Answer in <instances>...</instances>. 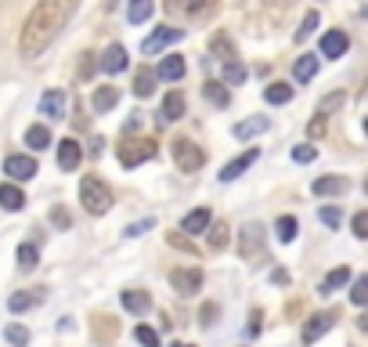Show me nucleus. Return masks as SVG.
Returning <instances> with one entry per match:
<instances>
[{"mask_svg":"<svg viewBox=\"0 0 368 347\" xmlns=\"http://www.w3.org/2000/svg\"><path fill=\"white\" fill-rule=\"evenodd\" d=\"M0 207H4V210H11V214H19V210L26 207V196H22V188H19V185H11V181H4V185H0Z\"/></svg>","mask_w":368,"mask_h":347,"instance_id":"obj_17","label":"nucleus"},{"mask_svg":"<svg viewBox=\"0 0 368 347\" xmlns=\"http://www.w3.org/2000/svg\"><path fill=\"white\" fill-rule=\"evenodd\" d=\"M238 235H242V246H238V254H242L246 261H253L257 254H264V228H260V225H253V221H249V225L238 232Z\"/></svg>","mask_w":368,"mask_h":347,"instance_id":"obj_9","label":"nucleus"},{"mask_svg":"<svg viewBox=\"0 0 368 347\" xmlns=\"http://www.w3.org/2000/svg\"><path fill=\"white\" fill-rule=\"evenodd\" d=\"M358 329H361V333H368V311H365L361 319H358Z\"/></svg>","mask_w":368,"mask_h":347,"instance_id":"obj_52","label":"nucleus"},{"mask_svg":"<svg viewBox=\"0 0 368 347\" xmlns=\"http://www.w3.org/2000/svg\"><path fill=\"white\" fill-rule=\"evenodd\" d=\"M271 127V120L267 116H249V120H242V123H235V138L238 141H249V138H257V134H264Z\"/></svg>","mask_w":368,"mask_h":347,"instance_id":"obj_15","label":"nucleus"},{"mask_svg":"<svg viewBox=\"0 0 368 347\" xmlns=\"http://www.w3.org/2000/svg\"><path fill=\"white\" fill-rule=\"evenodd\" d=\"M260 319H264L260 311H253V315H249V326H246V333H249V337H257L260 329H264V322H260Z\"/></svg>","mask_w":368,"mask_h":347,"instance_id":"obj_47","label":"nucleus"},{"mask_svg":"<svg viewBox=\"0 0 368 347\" xmlns=\"http://www.w3.org/2000/svg\"><path fill=\"white\" fill-rule=\"evenodd\" d=\"M246 80V66H242V62H224V84H231V87H238V84H242Z\"/></svg>","mask_w":368,"mask_h":347,"instance_id":"obj_33","label":"nucleus"},{"mask_svg":"<svg viewBox=\"0 0 368 347\" xmlns=\"http://www.w3.org/2000/svg\"><path fill=\"white\" fill-rule=\"evenodd\" d=\"M166 243H170V246H177V250H191V243L184 239V235H177V232H170V235H166Z\"/></svg>","mask_w":368,"mask_h":347,"instance_id":"obj_48","label":"nucleus"},{"mask_svg":"<svg viewBox=\"0 0 368 347\" xmlns=\"http://www.w3.org/2000/svg\"><path fill=\"white\" fill-rule=\"evenodd\" d=\"M257 156H260L257 149H246L242 156H235L231 163H224V170H220V181L228 185V181H235V178H242V174H246L253 163H257Z\"/></svg>","mask_w":368,"mask_h":347,"instance_id":"obj_10","label":"nucleus"},{"mask_svg":"<svg viewBox=\"0 0 368 347\" xmlns=\"http://www.w3.org/2000/svg\"><path fill=\"white\" fill-rule=\"evenodd\" d=\"M170 286L177 290L181 297H191V293L202 290V272H199V268H173V272H170Z\"/></svg>","mask_w":368,"mask_h":347,"instance_id":"obj_5","label":"nucleus"},{"mask_svg":"<svg viewBox=\"0 0 368 347\" xmlns=\"http://www.w3.org/2000/svg\"><path fill=\"white\" fill-rule=\"evenodd\" d=\"M350 47V37L343 33V29H329V33L322 37V58H343Z\"/></svg>","mask_w":368,"mask_h":347,"instance_id":"obj_12","label":"nucleus"},{"mask_svg":"<svg viewBox=\"0 0 368 347\" xmlns=\"http://www.w3.org/2000/svg\"><path fill=\"white\" fill-rule=\"evenodd\" d=\"M347 282H350V268L347 264H340V268H332V272L322 279V290H318V293H336V290H343L347 286Z\"/></svg>","mask_w":368,"mask_h":347,"instance_id":"obj_21","label":"nucleus"},{"mask_svg":"<svg viewBox=\"0 0 368 347\" xmlns=\"http://www.w3.org/2000/svg\"><path fill=\"white\" fill-rule=\"evenodd\" d=\"M79 160H84L79 141H76V138H61V141H58V167H61V170H76Z\"/></svg>","mask_w":368,"mask_h":347,"instance_id":"obj_11","label":"nucleus"},{"mask_svg":"<svg viewBox=\"0 0 368 347\" xmlns=\"http://www.w3.org/2000/svg\"><path fill=\"white\" fill-rule=\"evenodd\" d=\"M365 192H368V181H365Z\"/></svg>","mask_w":368,"mask_h":347,"instance_id":"obj_55","label":"nucleus"},{"mask_svg":"<svg viewBox=\"0 0 368 347\" xmlns=\"http://www.w3.org/2000/svg\"><path fill=\"white\" fill-rule=\"evenodd\" d=\"M4 340L14 344V347H26V344H29V329H26V326H8V329H4Z\"/></svg>","mask_w":368,"mask_h":347,"instance_id":"obj_35","label":"nucleus"},{"mask_svg":"<svg viewBox=\"0 0 368 347\" xmlns=\"http://www.w3.org/2000/svg\"><path fill=\"white\" fill-rule=\"evenodd\" d=\"M40 116H47V120H61L66 116V91H47L43 98H40Z\"/></svg>","mask_w":368,"mask_h":347,"instance_id":"obj_13","label":"nucleus"},{"mask_svg":"<svg viewBox=\"0 0 368 347\" xmlns=\"http://www.w3.org/2000/svg\"><path fill=\"white\" fill-rule=\"evenodd\" d=\"M336 105H343V91H336V94H329V98L322 102V109H318V113H322V116H325V113H332V109H336Z\"/></svg>","mask_w":368,"mask_h":347,"instance_id":"obj_45","label":"nucleus"},{"mask_svg":"<svg viewBox=\"0 0 368 347\" xmlns=\"http://www.w3.org/2000/svg\"><path fill=\"white\" fill-rule=\"evenodd\" d=\"M37 261H40V250L33 243H22L19 246V268H22V272H33Z\"/></svg>","mask_w":368,"mask_h":347,"instance_id":"obj_32","label":"nucleus"},{"mask_svg":"<svg viewBox=\"0 0 368 347\" xmlns=\"http://www.w3.org/2000/svg\"><path fill=\"white\" fill-rule=\"evenodd\" d=\"M210 221H213V214H210V210H206V207H199V210H191V214H184V221H181V232H188V235L210 232Z\"/></svg>","mask_w":368,"mask_h":347,"instance_id":"obj_16","label":"nucleus"},{"mask_svg":"<svg viewBox=\"0 0 368 347\" xmlns=\"http://www.w3.org/2000/svg\"><path fill=\"white\" fill-rule=\"evenodd\" d=\"M350 301L354 304H368V275L354 279V290H350Z\"/></svg>","mask_w":368,"mask_h":347,"instance_id":"obj_37","label":"nucleus"},{"mask_svg":"<svg viewBox=\"0 0 368 347\" xmlns=\"http://www.w3.org/2000/svg\"><path fill=\"white\" fill-rule=\"evenodd\" d=\"M79 203H84V210H87V214L101 217V214H108V207H112V188H108L101 178L87 174V178L79 181Z\"/></svg>","mask_w":368,"mask_h":347,"instance_id":"obj_2","label":"nucleus"},{"mask_svg":"<svg viewBox=\"0 0 368 347\" xmlns=\"http://www.w3.org/2000/svg\"><path fill=\"white\" fill-rule=\"evenodd\" d=\"M123 308L130 315H145L152 308V297L145 290H123Z\"/></svg>","mask_w":368,"mask_h":347,"instance_id":"obj_20","label":"nucleus"},{"mask_svg":"<svg viewBox=\"0 0 368 347\" xmlns=\"http://www.w3.org/2000/svg\"><path fill=\"white\" fill-rule=\"evenodd\" d=\"M293 73H296V80H300V84H307L311 76L318 73V58H314V55H300V58H296V69H293Z\"/></svg>","mask_w":368,"mask_h":347,"instance_id":"obj_29","label":"nucleus"},{"mask_svg":"<svg viewBox=\"0 0 368 347\" xmlns=\"http://www.w3.org/2000/svg\"><path fill=\"white\" fill-rule=\"evenodd\" d=\"M26 145L33 149V152H43L47 145H51V131H47L43 123H33V127L26 131Z\"/></svg>","mask_w":368,"mask_h":347,"instance_id":"obj_24","label":"nucleus"},{"mask_svg":"<svg viewBox=\"0 0 368 347\" xmlns=\"http://www.w3.org/2000/svg\"><path fill=\"white\" fill-rule=\"evenodd\" d=\"M202 91H206V98H210V102H213L217 109H228V102H231V94H228V87H224V84L210 80V84H206Z\"/></svg>","mask_w":368,"mask_h":347,"instance_id":"obj_30","label":"nucleus"},{"mask_svg":"<svg viewBox=\"0 0 368 347\" xmlns=\"http://www.w3.org/2000/svg\"><path fill=\"white\" fill-rule=\"evenodd\" d=\"M51 225H55V228H61V232H66V228L72 225V217H69V210H61V207H55V210H51Z\"/></svg>","mask_w":368,"mask_h":347,"instance_id":"obj_41","label":"nucleus"},{"mask_svg":"<svg viewBox=\"0 0 368 347\" xmlns=\"http://www.w3.org/2000/svg\"><path fill=\"white\" fill-rule=\"evenodd\" d=\"M184 58L181 55H166L163 62H159V69H155V76H159V80H181V76H184Z\"/></svg>","mask_w":368,"mask_h":347,"instance_id":"obj_18","label":"nucleus"},{"mask_svg":"<svg viewBox=\"0 0 368 347\" xmlns=\"http://www.w3.org/2000/svg\"><path fill=\"white\" fill-rule=\"evenodd\" d=\"M264 98H267L271 105H285V102H293V87H289V84H271V87L264 91Z\"/></svg>","mask_w":368,"mask_h":347,"instance_id":"obj_31","label":"nucleus"},{"mask_svg":"<svg viewBox=\"0 0 368 347\" xmlns=\"http://www.w3.org/2000/svg\"><path fill=\"white\" fill-rule=\"evenodd\" d=\"M134 94H137V98H152V94H155V73L152 69H141L134 76Z\"/></svg>","mask_w":368,"mask_h":347,"instance_id":"obj_28","label":"nucleus"},{"mask_svg":"<svg viewBox=\"0 0 368 347\" xmlns=\"http://www.w3.org/2000/svg\"><path fill=\"white\" fill-rule=\"evenodd\" d=\"M130 62H126V47H119V44H112V47H105V55H101V69L108 73V76H116V73H123Z\"/></svg>","mask_w":368,"mask_h":347,"instance_id":"obj_14","label":"nucleus"},{"mask_svg":"<svg viewBox=\"0 0 368 347\" xmlns=\"http://www.w3.org/2000/svg\"><path fill=\"white\" fill-rule=\"evenodd\" d=\"M224 243H228V225H213L210 228V250H220Z\"/></svg>","mask_w":368,"mask_h":347,"instance_id":"obj_39","label":"nucleus"},{"mask_svg":"<svg viewBox=\"0 0 368 347\" xmlns=\"http://www.w3.org/2000/svg\"><path fill=\"white\" fill-rule=\"evenodd\" d=\"M43 301V293L37 290V293H11V301H8V308L14 311V315H22V311H29L33 304H40Z\"/></svg>","mask_w":368,"mask_h":347,"instance_id":"obj_27","label":"nucleus"},{"mask_svg":"<svg viewBox=\"0 0 368 347\" xmlns=\"http://www.w3.org/2000/svg\"><path fill=\"white\" fill-rule=\"evenodd\" d=\"M170 149H173V163H177L181 174H195V170L206 163V152H202L191 138H177Z\"/></svg>","mask_w":368,"mask_h":347,"instance_id":"obj_4","label":"nucleus"},{"mask_svg":"<svg viewBox=\"0 0 368 347\" xmlns=\"http://www.w3.org/2000/svg\"><path fill=\"white\" fill-rule=\"evenodd\" d=\"M202 315H206V319H202V322H206V326H210V322H213V315H217V308H213V304H206V311H202Z\"/></svg>","mask_w":368,"mask_h":347,"instance_id":"obj_51","label":"nucleus"},{"mask_svg":"<svg viewBox=\"0 0 368 347\" xmlns=\"http://www.w3.org/2000/svg\"><path fill=\"white\" fill-rule=\"evenodd\" d=\"M318 22H322V19H318V11H307V19H303V26L296 29V40H307V37L314 33V29H318Z\"/></svg>","mask_w":368,"mask_h":347,"instance_id":"obj_38","label":"nucleus"},{"mask_svg":"<svg viewBox=\"0 0 368 347\" xmlns=\"http://www.w3.org/2000/svg\"><path fill=\"white\" fill-rule=\"evenodd\" d=\"M336 326V311H318V315H311L307 322H303V344H314V340H322L329 329Z\"/></svg>","mask_w":368,"mask_h":347,"instance_id":"obj_7","label":"nucleus"},{"mask_svg":"<svg viewBox=\"0 0 368 347\" xmlns=\"http://www.w3.org/2000/svg\"><path fill=\"white\" fill-rule=\"evenodd\" d=\"M184 116V94L181 91H170L166 98H163V123H173V120H181Z\"/></svg>","mask_w":368,"mask_h":347,"instance_id":"obj_22","label":"nucleus"},{"mask_svg":"<svg viewBox=\"0 0 368 347\" xmlns=\"http://www.w3.org/2000/svg\"><path fill=\"white\" fill-rule=\"evenodd\" d=\"M365 134H368V116H365Z\"/></svg>","mask_w":368,"mask_h":347,"instance_id":"obj_54","label":"nucleus"},{"mask_svg":"<svg viewBox=\"0 0 368 347\" xmlns=\"http://www.w3.org/2000/svg\"><path fill=\"white\" fill-rule=\"evenodd\" d=\"M134 340H137L141 347H159V333H155L152 326H137V329H134Z\"/></svg>","mask_w":368,"mask_h":347,"instance_id":"obj_36","label":"nucleus"},{"mask_svg":"<svg viewBox=\"0 0 368 347\" xmlns=\"http://www.w3.org/2000/svg\"><path fill=\"white\" fill-rule=\"evenodd\" d=\"M311 192L314 196H340V192H347V178L343 174H336V178H318Z\"/></svg>","mask_w":368,"mask_h":347,"instance_id":"obj_23","label":"nucleus"},{"mask_svg":"<svg viewBox=\"0 0 368 347\" xmlns=\"http://www.w3.org/2000/svg\"><path fill=\"white\" fill-rule=\"evenodd\" d=\"M322 221H325V225H329V228H340V221H343V214H340V210H336V207H325V210H322Z\"/></svg>","mask_w":368,"mask_h":347,"instance_id":"obj_44","label":"nucleus"},{"mask_svg":"<svg viewBox=\"0 0 368 347\" xmlns=\"http://www.w3.org/2000/svg\"><path fill=\"white\" fill-rule=\"evenodd\" d=\"M155 152H159V149H155V141H152V138H123L119 145H116V156H119V163H123L126 170H134V167H141V163H148Z\"/></svg>","mask_w":368,"mask_h":347,"instance_id":"obj_3","label":"nucleus"},{"mask_svg":"<svg viewBox=\"0 0 368 347\" xmlns=\"http://www.w3.org/2000/svg\"><path fill=\"white\" fill-rule=\"evenodd\" d=\"M314 156H318L314 145H296V149H293V160H296V163H311Z\"/></svg>","mask_w":368,"mask_h":347,"instance_id":"obj_42","label":"nucleus"},{"mask_svg":"<svg viewBox=\"0 0 368 347\" xmlns=\"http://www.w3.org/2000/svg\"><path fill=\"white\" fill-rule=\"evenodd\" d=\"M152 11H155L152 0H130V4H126V19H130L134 26H141V22L152 19Z\"/></svg>","mask_w":368,"mask_h":347,"instance_id":"obj_25","label":"nucleus"},{"mask_svg":"<svg viewBox=\"0 0 368 347\" xmlns=\"http://www.w3.org/2000/svg\"><path fill=\"white\" fill-rule=\"evenodd\" d=\"M181 37H184V29H173V26H159L152 37H145V40H141V55H155V51H163V47L177 44Z\"/></svg>","mask_w":368,"mask_h":347,"instance_id":"obj_6","label":"nucleus"},{"mask_svg":"<svg viewBox=\"0 0 368 347\" xmlns=\"http://www.w3.org/2000/svg\"><path fill=\"white\" fill-rule=\"evenodd\" d=\"M4 174L11 181H29V178H37V160H33V156H19V152H14V156L4 160Z\"/></svg>","mask_w":368,"mask_h":347,"instance_id":"obj_8","label":"nucleus"},{"mask_svg":"<svg viewBox=\"0 0 368 347\" xmlns=\"http://www.w3.org/2000/svg\"><path fill=\"white\" fill-rule=\"evenodd\" d=\"M152 225H155V217H145V221H137V225H130V228H126V235H130V239H137V235H145Z\"/></svg>","mask_w":368,"mask_h":347,"instance_id":"obj_43","label":"nucleus"},{"mask_svg":"<svg viewBox=\"0 0 368 347\" xmlns=\"http://www.w3.org/2000/svg\"><path fill=\"white\" fill-rule=\"evenodd\" d=\"M307 134H311V138H322V134H325V116H322V113L307 123Z\"/></svg>","mask_w":368,"mask_h":347,"instance_id":"obj_46","label":"nucleus"},{"mask_svg":"<svg viewBox=\"0 0 368 347\" xmlns=\"http://www.w3.org/2000/svg\"><path fill=\"white\" fill-rule=\"evenodd\" d=\"M94 55H84V66H79V76H90L94 73V62H90Z\"/></svg>","mask_w":368,"mask_h":347,"instance_id":"obj_50","label":"nucleus"},{"mask_svg":"<svg viewBox=\"0 0 368 347\" xmlns=\"http://www.w3.org/2000/svg\"><path fill=\"white\" fill-rule=\"evenodd\" d=\"M275 232H278V239L282 243H293L296 239V217H278V225H275Z\"/></svg>","mask_w":368,"mask_h":347,"instance_id":"obj_34","label":"nucleus"},{"mask_svg":"<svg viewBox=\"0 0 368 347\" xmlns=\"http://www.w3.org/2000/svg\"><path fill=\"white\" fill-rule=\"evenodd\" d=\"M350 228H354V235H358V239H368V210L354 214V221H350Z\"/></svg>","mask_w":368,"mask_h":347,"instance_id":"obj_40","label":"nucleus"},{"mask_svg":"<svg viewBox=\"0 0 368 347\" xmlns=\"http://www.w3.org/2000/svg\"><path fill=\"white\" fill-rule=\"evenodd\" d=\"M170 347H191V344H170Z\"/></svg>","mask_w":368,"mask_h":347,"instance_id":"obj_53","label":"nucleus"},{"mask_svg":"<svg viewBox=\"0 0 368 347\" xmlns=\"http://www.w3.org/2000/svg\"><path fill=\"white\" fill-rule=\"evenodd\" d=\"M116 102H119L116 87H98L94 91V113H108V109H116Z\"/></svg>","mask_w":368,"mask_h":347,"instance_id":"obj_26","label":"nucleus"},{"mask_svg":"<svg viewBox=\"0 0 368 347\" xmlns=\"http://www.w3.org/2000/svg\"><path fill=\"white\" fill-rule=\"evenodd\" d=\"M163 4L173 15H202V11L213 8V0H163Z\"/></svg>","mask_w":368,"mask_h":347,"instance_id":"obj_19","label":"nucleus"},{"mask_svg":"<svg viewBox=\"0 0 368 347\" xmlns=\"http://www.w3.org/2000/svg\"><path fill=\"white\" fill-rule=\"evenodd\" d=\"M271 282H278V286H289V272H282V268H275V272H271Z\"/></svg>","mask_w":368,"mask_h":347,"instance_id":"obj_49","label":"nucleus"},{"mask_svg":"<svg viewBox=\"0 0 368 347\" xmlns=\"http://www.w3.org/2000/svg\"><path fill=\"white\" fill-rule=\"evenodd\" d=\"M79 0H37L33 11L26 15L22 37H19V55L22 58H40L55 37L66 29V22L76 15Z\"/></svg>","mask_w":368,"mask_h":347,"instance_id":"obj_1","label":"nucleus"}]
</instances>
